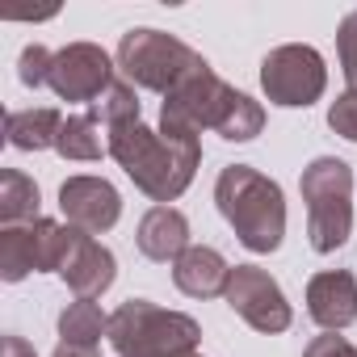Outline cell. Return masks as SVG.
Here are the masks:
<instances>
[{"instance_id":"obj_1","label":"cell","mask_w":357,"mask_h":357,"mask_svg":"<svg viewBox=\"0 0 357 357\" xmlns=\"http://www.w3.org/2000/svg\"><path fill=\"white\" fill-rule=\"evenodd\" d=\"M109 155L118 168L143 190L151 202L168 206L172 198H181L194 181V172L202 164V139L181 135V130H151L143 122H126L109 130Z\"/></svg>"},{"instance_id":"obj_2","label":"cell","mask_w":357,"mask_h":357,"mask_svg":"<svg viewBox=\"0 0 357 357\" xmlns=\"http://www.w3.org/2000/svg\"><path fill=\"white\" fill-rule=\"evenodd\" d=\"M160 126L164 130H181V135H202V130H219L227 143H248L261 135L265 126V109L231 89L227 80H219L211 68L194 80H185L172 97H164L160 109Z\"/></svg>"},{"instance_id":"obj_3","label":"cell","mask_w":357,"mask_h":357,"mask_svg":"<svg viewBox=\"0 0 357 357\" xmlns=\"http://www.w3.org/2000/svg\"><path fill=\"white\" fill-rule=\"evenodd\" d=\"M215 202L248 252H278L286 236V198L273 176L252 164H227L215 181Z\"/></svg>"},{"instance_id":"obj_4","label":"cell","mask_w":357,"mask_h":357,"mask_svg":"<svg viewBox=\"0 0 357 357\" xmlns=\"http://www.w3.org/2000/svg\"><path fill=\"white\" fill-rule=\"evenodd\" d=\"M105 340L118 357H185L198 353L202 328L185 311H164L147 298H126L109 315Z\"/></svg>"},{"instance_id":"obj_5","label":"cell","mask_w":357,"mask_h":357,"mask_svg":"<svg viewBox=\"0 0 357 357\" xmlns=\"http://www.w3.org/2000/svg\"><path fill=\"white\" fill-rule=\"evenodd\" d=\"M211 63L185 47L181 38H172L164 30H151V26H139V30H126L122 43H118V72L122 80H130L135 89H151V93H164L172 97L185 80L202 76Z\"/></svg>"},{"instance_id":"obj_6","label":"cell","mask_w":357,"mask_h":357,"mask_svg":"<svg viewBox=\"0 0 357 357\" xmlns=\"http://www.w3.org/2000/svg\"><path fill=\"white\" fill-rule=\"evenodd\" d=\"M298 190L307 202V236L315 252H336L353 231V168L336 155H319L303 168Z\"/></svg>"},{"instance_id":"obj_7","label":"cell","mask_w":357,"mask_h":357,"mask_svg":"<svg viewBox=\"0 0 357 357\" xmlns=\"http://www.w3.org/2000/svg\"><path fill=\"white\" fill-rule=\"evenodd\" d=\"M261 89L282 109H307V105H315L324 97V89H328L324 55L315 47H307V43L273 47L261 59Z\"/></svg>"},{"instance_id":"obj_8","label":"cell","mask_w":357,"mask_h":357,"mask_svg":"<svg viewBox=\"0 0 357 357\" xmlns=\"http://www.w3.org/2000/svg\"><path fill=\"white\" fill-rule=\"evenodd\" d=\"M223 298H227V307H231L248 328L269 332V336H273V332H286L290 319H294V311H290V303H286L278 278H269V269H261V265H236L231 278H227Z\"/></svg>"},{"instance_id":"obj_9","label":"cell","mask_w":357,"mask_h":357,"mask_svg":"<svg viewBox=\"0 0 357 357\" xmlns=\"http://www.w3.org/2000/svg\"><path fill=\"white\" fill-rule=\"evenodd\" d=\"M118 68H114V59L97 47V43H68L59 55H55V63H51V93L59 97V101H84V105H93L118 76H114Z\"/></svg>"},{"instance_id":"obj_10","label":"cell","mask_w":357,"mask_h":357,"mask_svg":"<svg viewBox=\"0 0 357 357\" xmlns=\"http://www.w3.org/2000/svg\"><path fill=\"white\" fill-rule=\"evenodd\" d=\"M59 211L76 231L101 236L122 219V198L105 176H68L59 185Z\"/></svg>"},{"instance_id":"obj_11","label":"cell","mask_w":357,"mask_h":357,"mask_svg":"<svg viewBox=\"0 0 357 357\" xmlns=\"http://www.w3.org/2000/svg\"><path fill=\"white\" fill-rule=\"evenodd\" d=\"M307 315L324 332H340L357 319V278L349 269H324L307 282Z\"/></svg>"},{"instance_id":"obj_12","label":"cell","mask_w":357,"mask_h":357,"mask_svg":"<svg viewBox=\"0 0 357 357\" xmlns=\"http://www.w3.org/2000/svg\"><path fill=\"white\" fill-rule=\"evenodd\" d=\"M227 278H231V265L223 261L219 248H206V244H190L181 257L172 261V282L181 294L190 298H215L227 290Z\"/></svg>"},{"instance_id":"obj_13","label":"cell","mask_w":357,"mask_h":357,"mask_svg":"<svg viewBox=\"0 0 357 357\" xmlns=\"http://www.w3.org/2000/svg\"><path fill=\"white\" fill-rule=\"evenodd\" d=\"M135 244L147 261H176L185 248H190V219L176 211V206H151L143 219H139V231H135Z\"/></svg>"},{"instance_id":"obj_14","label":"cell","mask_w":357,"mask_h":357,"mask_svg":"<svg viewBox=\"0 0 357 357\" xmlns=\"http://www.w3.org/2000/svg\"><path fill=\"white\" fill-rule=\"evenodd\" d=\"M59 278L72 286L76 298H101L114 286V278H118V261H114V252L105 244H97L93 236H84L76 244V252L68 257V265H63Z\"/></svg>"},{"instance_id":"obj_15","label":"cell","mask_w":357,"mask_h":357,"mask_svg":"<svg viewBox=\"0 0 357 357\" xmlns=\"http://www.w3.org/2000/svg\"><path fill=\"white\" fill-rule=\"evenodd\" d=\"M59 126H63V114L51 109V105L13 109V114L5 118V139H9L17 151H47V147H55Z\"/></svg>"},{"instance_id":"obj_16","label":"cell","mask_w":357,"mask_h":357,"mask_svg":"<svg viewBox=\"0 0 357 357\" xmlns=\"http://www.w3.org/2000/svg\"><path fill=\"white\" fill-rule=\"evenodd\" d=\"M55 151L63 160H101L109 151V130L93 114H68L55 139Z\"/></svg>"},{"instance_id":"obj_17","label":"cell","mask_w":357,"mask_h":357,"mask_svg":"<svg viewBox=\"0 0 357 357\" xmlns=\"http://www.w3.org/2000/svg\"><path fill=\"white\" fill-rule=\"evenodd\" d=\"M38 185L34 176L5 168L0 172V227H22V223H38Z\"/></svg>"},{"instance_id":"obj_18","label":"cell","mask_w":357,"mask_h":357,"mask_svg":"<svg viewBox=\"0 0 357 357\" xmlns=\"http://www.w3.org/2000/svg\"><path fill=\"white\" fill-rule=\"evenodd\" d=\"M101 336H109V315L93 303V298H76L59 311V340L63 344H80V349H97Z\"/></svg>"},{"instance_id":"obj_19","label":"cell","mask_w":357,"mask_h":357,"mask_svg":"<svg viewBox=\"0 0 357 357\" xmlns=\"http://www.w3.org/2000/svg\"><path fill=\"white\" fill-rule=\"evenodd\" d=\"M84 240V231H76L72 223H55V219H38L34 223V252H38V273H63L68 257L76 252V244Z\"/></svg>"},{"instance_id":"obj_20","label":"cell","mask_w":357,"mask_h":357,"mask_svg":"<svg viewBox=\"0 0 357 357\" xmlns=\"http://www.w3.org/2000/svg\"><path fill=\"white\" fill-rule=\"evenodd\" d=\"M38 273V252H34V223L22 227H0V278L22 282Z\"/></svg>"},{"instance_id":"obj_21","label":"cell","mask_w":357,"mask_h":357,"mask_svg":"<svg viewBox=\"0 0 357 357\" xmlns=\"http://www.w3.org/2000/svg\"><path fill=\"white\" fill-rule=\"evenodd\" d=\"M139 93H135V84L130 80H114L93 105H89V114L105 126V130H114V126H126V122H143L139 118Z\"/></svg>"},{"instance_id":"obj_22","label":"cell","mask_w":357,"mask_h":357,"mask_svg":"<svg viewBox=\"0 0 357 357\" xmlns=\"http://www.w3.org/2000/svg\"><path fill=\"white\" fill-rule=\"evenodd\" d=\"M51 63H55V55H51L47 47L30 43V47L22 51V59H17V76H22V84H26V89H43V84L51 80Z\"/></svg>"},{"instance_id":"obj_23","label":"cell","mask_w":357,"mask_h":357,"mask_svg":"<svg viewBox=\"0 0 357 357\" xmlns=\"http://www.w3.org/2000/svg\"><path fill=\"white\" fill-rule=\"evenodd\" d=\"M336 55H340V72H344L349 89L357 93V9L336 26Z\"/></svg>"},{"instance_id":"obj_24","label":"cell","mask_w":357,"mask_h":357,"mask_svg":"<svg viewBox=\"0 0 357 357\" xmlns=\"http://www.w3.org/2000/svg\"><path fill=\"white\" fill-rule=\"evenodd\" d=\"M328 126H332L340 139L357 143V93H353V89L340 93V97L332 101V109H328Z\"/></svg>"},{"instance_id":"obj_25","label":"cell","mask_w":357,"mask_h":357,"mask_svg":"<svg viewBox=\"0 0 357 357\" xmlns=\"http://www.w3.org/2000/svg\"><path fill=\"white\" fill-rule=\"evenodd\" d=\"M303 357H357V344H349V340L336 336V332H324V336H315V340L303 349Z\"/></svg>"},{"instance_id":"obj_26","label":"cell","mask_w":357,"mask_h":357,"mask_svg":"<svg viewBox=\"0 0 357 357\" xmlns=\"http://www.w3.org/2000/svg\"><path fill=\"white\" fill-rule=\"evenodd\" d=\"M0 357H38V353H34V344H30L26 336L5 332V340H0Z\"/></svg>"},{"instance_id":"obj_27","label":"cell","mask_w":357,"mask_h":357,"mask_svg":"<svg viewBox=\"0 0 357 357\" xmlns=\"http://www.w3.org/2000/svg\"><path fill=\"white\" fill-rule=\"evenodd\" d=\"M55 357H97V349H80V344H63V340H59Z\"/></svg>"},{"instance_id":"obj_28","label":"cell","mask_w":357,"mask_h":357,"mask_svg":"<svg viewBox=\"0 0 357 357\" xmlns=\"http://www.w3.org/2000/svg\"><path fill=\"white\" fill-rule=\"evenodd\" d=\"M185 357H202V353H185Z\"/></svg>"}]
</instances>
